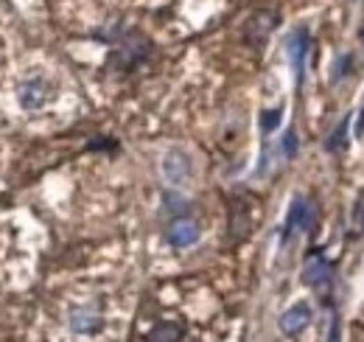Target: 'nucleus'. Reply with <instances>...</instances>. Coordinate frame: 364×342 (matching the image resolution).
<instances>
[{"label": "nucleus", "mask_w": 364, "mask_h": 342, "mask_svg": "<svg viewBox=\"0 0 364 342\" xmlns=\"http://www.w3.org/2000/svg\"><path fill=\"white\" fill-rule=\"evenodd\" d=\"M283 152H286V157H295V152H297V135L295 132H286V138H283Z\"/></svg>", "instance_id": "ddd939ff"}, {"label": "nucleus", "mask_w": 364, "mask_h": 342, "mask_svg": "<svg viewBox=\"0 0 364 342\" xmlns=\"http://www.w3.org/2000/svg\"><path fill=\"white\" fill-rule=\"evenodd\" d=\"M361 132H364V110H361V121H358V126H356V138H358Z\"/></svg>", "instance_id": "dca6fc26"}, {"label": "nucleus", "mask_w": 364, "mask_h": 342, "mask_svg": "<svg viewBox=\"0 0 364 342\" xmlns=\"http://www.w3.org/2000/svg\"><path fill=\"white\" fill-rule=\"evenodd\" d=\"M361 40H364V31H361Z\"/></svg>", "instance_id": "f3484780"}, {"label": "nucleus", "mask_w": 364, "mask_h": 342, "mask_svg": "<svg viewBox=\"0 0 364 342\" xmlns=\"http://www.w3.org/2000/svg\"><path fill=\"white\" fill-rule=\"evenodd\" d=\"M309 323H311V306H309V303H295L291 309H286V311L280 314V331L288 334V336L300 334Z\"/></svg>", "instance_id": "20e7f679"}, {"label": "nucleus", "mask_w": 364, "mask_h": 342, "mask_svg": "<svg viewBox=\"0 0 364 342\" xmlns=\"http://www.w3.org/2000/svg\"><path fill=\"white\" fill-rule=\"evenodd\" d=\"M275 23H277V17H275V12H258L250 23H247V40L252 42V45H261L269 34H272V28H275Z\"/></svg>", "instance_id": "1a4fd4ad"}, {"label": "nucleus", "mask_w": 364, "mask_h": 342, "mask_svg": "<svg viewBox=\"0 0 364 342\" xmlns=\"http://www.w3.org/2000/svg\"><path fill=\"white\" fill-rule=\"evenodd\" d=\"M191 174V160L182 155V152H168L163 157V177L171 182V185H182Z\"/></svg>", "instance_id": "39448f33"}, {"label": "nucleus", "mask_w": 364, "mask_h": 342, "mask_svg": "<svg viewBox=\"0 0 364 342\" xmlns=\"http://www.w3.org/2000/svg\"><path fill=\"white\" fill-rule=\"evenodd\" d=\"M328 281H331V264L325 258H320V255H311L306 261V266H303V284L311 287V289H320Z\"/></svg>", "instance_id": "423d86ee"}, {"label": "nucleus", "mask_w": 364, "mask_h": 342, "mask_svg": "<svg viewBox=\"0 0 364 342\" xmlns=\"http://www.w3.org/2000/svg\"><path fill=\"white\" fill-rule=\"evenodd\" d=\"M180 339H182V328L177 323H160L149 334V342H180Z\"/></svg>", "instance_id": "9d476101"}, {"label": "nucleus", "mask_w": 364, "mask_h": 342, "mask_svg": "<svg viewBox=\"0 0 364 342\" xmlns=\"http://www.w3.org/2000/svg\"><path fill=\"white\" fill-rule=\"evenodd\" d=\"M17 101L26 112H37L42 110L48 101H51V87L42 82V79H31V82H23L17 87Z\"/></svg>", "instance_id": "f257e3e1"}, {"label": "nucleus", "mask_w": 364, "mask_h": 342, "mask_svg": "<svg viewBox=\"0 0 364 342\" xmlns=\"http://www.w3.org/2000/svg\"><path fill=\"white\" fill-rule=\"evenodd\" d=\"M347 126H350V118L345 115V118H342V123L336 126V132H331V138H328V144H325V149H328V152H339V149L345 146V135H347Z\"/></svg>", "instance_id": "9b49d317"}, {"label": "nucleus", "mask_w": 364, "mask_h": 342, "mask_svg": "<svg viewBox=\"0 0 364 342\" xmlns=\"http://www.w3.org/2000/svg\"><path fill=\"white\" fill-rule=\"evenodd\" d=\"M361 228H364V222H361Z\"/></svg>", "instance_id": "a211bd4d"}, {"label": "nucleus", "mask_w": 364, "mask_h": 342, "mask_svg": "<svg viewBox=\"0 0 364 342\" xmlns=\"http://www.w3.org/2000/svg\"><path fill=\"white\" fill-rule=\"evenodd\" d=\"M286 53H288L291 67H295L297 82H303V74H306V53H309V31H306V28L291 31V37L286 40Z\"/></svg>", "instance_id": "7ed1b4c3"}, {"label": "nucleus", "mask_w": 364, "mask_h": 342, "mask_svg": "<svg viewBox=\"0 0 364 342\" xmlns=\"http://www.w3.org/2000/svg\"><path fill=\"white\" fill-rule=\"evenodd\" d=\"M280 110H266L263 115H261V126H263V132H272V129H277V123H280Z\"/></svg>", "instance_id": "f8f14e48"}, {"label": "nucleus", "mask_w": 364, "mask_h": 342, "mask_svg": "<svg viewBox=\"0 0 364 342\" xmlns=\"http://www.w3.org/2000/svg\"><path fill=\"white\" fill-rule=\"evenodd\" d=\"M166 239H168L171 247H191L199 239V225L191 222V219H177V222H171Z\"/></svg>", "instance_id": "0eeeda50"}, {"label": "nucleus", "mask_w": 364, "mask_h": 342, "mask_svg": "<svg viewBox=\"0 0 364 342\" xmlns=\"http://www.w3.org/2000/svg\"><path fill=\"white\" fill-rule=\"evenodd\" d=\"M347 62H350L347 56H342V59H339V65H336V74H333V82H339V79L347 74V71H345V67H347Z\"/></svg>", "instance_id": "2eb2a0df"}, {"label": "nucleus", "mask_w": 364, "mask_h": 342, "mask_svg": "<svg viewBox=\"0 0 364 342\" xmlns=\"http://www.w3.org/2000/svg\"><path fill=\"white\" fill-rule=\"evenodd\" d=\"M70 328L76 334H93L101 328V314L93 306H82L70 311Z\"/></svg>", "instance_id": "6e6552de"}, {"label": "nucleus", "mask_w": 364, "mask_h": 342, "mask_svg": "<svg viewBox=\"0 0 364 342\" xmlns=\"http://www.w3.org/2000/svg\"><path fill=\"white\" fill-rule=\"evenodd\" d=\"M322 342H339V323H336V317H331V323H328V334H325Z\"/></svg>", "instance_id": "4468645a"}, {"label": "nucleus", "mask_w": 364, "mask_h": 342, "mask_svg": "<svg viewBox=\"0 0 364 342\" xmlns=\"http://www.w3.org/2000/svg\"><path fill=\"white\" fill-rule=\"evenodd\" d=\"M311 222H314V205L306 196H295L288 205V214H286V233L309 230Z\"/></svg>", "instance_id": "f03ea898"}]
</instances>
